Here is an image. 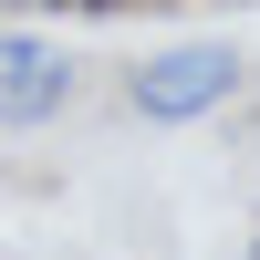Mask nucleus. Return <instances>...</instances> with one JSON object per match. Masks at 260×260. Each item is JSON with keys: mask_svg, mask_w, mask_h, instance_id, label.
Masks as SVG:
<instances>
[{"mask_svg": "<svg viewBox=\"0 0 260 260\" xmlns=\"http://www.w3.org/2000/svg\"><path fill=\"white\" fill-rule=\"evenodd\" d=\"M21 11H62V0H0V21H21Z\"/></svg>", "mask_w": 260, "mask_h": 260, "instance_id": "7ed1b4c3", "label": "nucleus"}, {"mask_svg": "<svg viewBox=\"0 0 260 260\" xmlns=\"http://www.w3.org/2000/svg\"><path fill=\"white\" fill-rule=\"evenodd\" d=\"M62 104H73V52L11 21V31H0V136H31Z\"/></svg>", "mask_w": 260, "mask_h": 260, "instance_id": "f03ea898", "label": "nucleus"}, {"mask_svg": "<svg viewBox=\"0 0 260 260\" xmlns=\"http://www.w3.org/2000/svg\"><path fill=\"white\" fill-rule=\"evenodd\" d=\"M240 83H250L240 42H167V52L125 62V115H146V125H208L219 104H240Z\"/></svg>", "mask_w": 260, "mask_h": 260, "instance_id": "f257e3e1", "label": "nucleus"}, {"mask_svg": "<svg viewBox=\"0 0 260 260\" xmlns=\"http://www.w3.org/2000/svg\"><path fill=\"white\" fill-rule=\"evenodd\" d=\"M62 11H136V0H62Z\"/></svg>", "mask_w": 260, "mask_h": 260, "instance_id": "20e7f679", "label": "nucleus"}, {"mask_svg": "<svg viewBox=\"0 0 260 260\" xmlns=\"http://www.w3.org/2000/svg\"><path fill=\"white\" fill-rule=\"evenodd\" d=\"M250 260H260V240H250Z\"/></svg>", "mask_w": 260, "mask_h": 260, "instance_id": "39448f33", "label": "nucleus"}]
</instances>
